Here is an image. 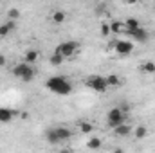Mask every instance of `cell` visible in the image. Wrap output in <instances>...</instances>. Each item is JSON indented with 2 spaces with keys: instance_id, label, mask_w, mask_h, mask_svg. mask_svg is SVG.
<instances>
[{
  "instance_id": "6da1fadb",
  "label": "cell",
  "mask_w": 155,
  "mask_h": 153,
  "mask_svg": "<svg viewBox=\"0 0 155 153\" xmlns=\"http://www.w3.org/2000/svg\"><path fill=\"white\" fill-rule=\"evenodd\" d=\"M45 88L56 96H69L72 92V83L65 76H52L47 79Z\"/></svg>"
},
{
  "instance_id": "7a4b0ae2",
  "label": "cell",
  "mask_w": 155,
  "mask_h": 153,
  "mask_svg": "<svg viewBox=\"0 0 155 153\" xmlns=\"http://www.w3.org/2000/svg\"><path fill=\"white\" fill-rule=\"evenodd\" d=\"M13 76L18 77V79H20V81H24V83H29V81H33V79H35L36 70H35V67H33L31 63L24 61V63H18V65H15V67H13Z\"/></svg>"
},
{
  "instance_id": "3957f363",
  "label": "cell",
  "mask_w": 155,
  "mask_h": 153,
  "mask_svg": "<svg viewBox=\"0 0 155 153\" xmlns=\"http://www.w3.org/2000/svg\"><path fill=\"white\" fill-rule=\"evenodd\" d=\"M126 112L121 108V106H114V108H110L108 110V114H107V122H108V128H116L119 126L121 122H126Z\"/></svg>"
},
{
  "instance_id": "277c9868",
  "label": "cell",
  "mask_w": 155,
  "mask_h": 153,
  "mask_svg": "<svg viewBox=\"0 0 155 153\" xmlns=\"http://www.w3.org/2000/svg\"><path fill=\"white\" fill-rule=\"evenodd\" d=\"M85 85H87L90 90L97 92V94H103V92H107V88H108L105 76H97V74H92V76H88L87 79H85Z\"/></svg>"
},
{
  "instance_id": "5b68a950",
  "label": "cell",
  "mask_w": 155,
  "mask_h": 153,
  "mask_svg": "<svg viewBox=\"0 0 155 153\" xmlns=\"http://www.w3.org/2000/svg\"><path fill=\"white\" fill-rule=\"evenodd\" d=\"M78 50H79V43H78V41H72V40H69V41H61V43L54 49V52L61 54L63 58H71V56H74Z\"/></svg>"
},
{
  "instance_id": "8992f818",
  "label": "cell",
  "mask_w": 155,
  "mask_h": 153,
  "mask_svg": "<svg viewBox=\"0 0 155 153\" xmlns=\"http://www.w3.org/2000/svg\"><path fill=\"white\" fill-rule=\"evenodd\" d=\"M114 49H116V52L119 56H128V54L134 52V43L128 41V40H117Z\"/></svg>"
},
{
  "instance_id": "52a82bcc",
  "label": "cell",
  "mask_w": 155,
  "mask_h": 153,
  "mask_svg": "<svg viewBox=\"0 0 155 153\" xmlns=\"http://www.w3.org/2000/svg\"><path fill=\"white\" fill-rule=\"evenodd\" d=\"M126 33L135 40L137 43H146L150 40V33L146 29H143V27H137V29H132V31H126Z\"/></svg>"
},
{
  "instance_id": "ba28073f",
  "label": "cell",
  "mask_w": 155,
  "mask_h": 153,
  "mask_svg": "<svg viewBox=\"0 0 155 153\" xmlns=\"http://www.w3.org/2000/svg\"><path fill=\"white\" fill-rule=\"evenodd\" d=\"M52 130H54V135H56L58 142H65V141L72 139V130L67 128V126H56V128H52Z\"/></svg>"
},
{
  "instance_id": "9c48e42d",
  "label": "cell",
  "mask_w": 155,
  "mask_h": 153,
  "mask_svg": "<svg viewBox=\"0 0 155 153\" xmlns=\"http://www.w3.org/2000/svg\"><path fill=\"white\" fill-rule=\"evenodd\" d=\"M13 119H15V112H13L11 108L0 106V122H2V124H9Z\"/></svg>"
},
{
  "instance_id": "30bf717a",
  "label": "cell",
  "mask_w": 155,
  "mask_h": 153,
  "mask_svg": "<svg viewBox=\"0 0 155 153\" xmlns=\"http://www.w3.org/2000/svg\"><path fill=\"white\" fill-rule=\"evenodd\" d=\"M51 20H52V24H54V25H61V24L67 20V13H65L63 9H56V11H52Z\"/></svg>"
},
{
  "instance_id": "8fae6325",
  "label": "cell",
  "mask_w": 155,
  "mask_h": 153,
  "mask_svg": "<svg viewBox=\"0 0 155 153\" xmlns=\"http://www.w3.org/2000/svg\"><path fill=\"white\" fill-rule=\"evenodd\" d=\"M132 132H134V130H132V126H130V124H126V122H121L119 126L114 128V133H116L117 137H128Z\"/></svg>"
},
{
  "instance_id": "7c38bea8",
  "label": "cell",
  "mask_w": 155,
  "mask_h": 153,
  "mask_svg": "<svg viewBox=\"0 0 155 153\" xmlns=\"http://www.w3.org/2000/svg\"><path fill=\"white\" fill-rule=\"evenodd\" d=\"M40 58V52L36 49H29V50H25V61L27 63H31V65H35L36 61H38Z\"/></svg>"
},
{
  "instance_id": "4fadbf2b",
  "label": "cell",
  "mask_w": 155,
  "mask_h": 153,
  "mask_svg": "<svg viewBox=\"0 0 155 153\" xmlns=\"http://www.w3.org/2000/svg\"><path fill=\"white\" fill-rule=\"evenodd\" d=\"M78 128H79V132L85 133V135H88V133L94 132V124L88 122V121H81V122H78Z\"/></svg>"
},
{
  "instance_id": "5bb4252c",
  "label": "cell",
  "mask_w": 155,
  "mask_h": 153,
  "mask_svg": "<svg viewBox=\"0 0 155 153\" xmlns=\"http://www.w3.org/2000/svg\"><path fill=\"white\" fill-rule=\"evenodd\" d=\"M67 58H63L61 54H58V52H52L51 54V58H49V63L51 65H54V67H60V65H63V61H65Z\"/></svg>"
},
{
  "instance_id": "9a60e30c",
  "label": "cell",
  "mask_w": 155,
  "mask_h": 153,
  "mask_svg": "<svg viewBox=\"0 0 155 153\" xmlns=\"http://www.w3.org/2000/svg\"><path fill=\"white\" fill-rule=\"evenodd\" d=\"M134 135H135V139H146V135H148V128L146 126H143V124H139V126H135V130L132 132Z\"/></svg>"
},
{
  "instance_id": "2e32d148",
  "label": "cell",
  "mask_w": 155,
  "mask_h": 153,
  "mask_svg": "<svg viewBox=\"0 0 155 153\" xmlns=\"http://www.w3.org/2000/svg\"><path fill=\"white\" fill-rule=\"evenodd\" d=\"M105 79H107L108 86H119V85H123V79L117 74H108V76H105Z\"/></svg>"
},
{
  "instance_id": "e0dca14e",
  "label": "cell",
  "mask_w": 155,
  "mask_h": 153,
  "mask_svg": "<svg viewBox=\"0 0 155 153\" xmlns=\"http://www.w3.org/2000/svg\"><path fill=\"white\" fill-rule=\"evenodd\" d=\"M123 24H124V29H126V31H132V29L141 27V22H139L137 18H126Z\"/></svg>"
},
{
  "instance_id": "ac0fdd59",
  "label": "cell",
  "mask_w": 155,
  "mask_h": 153,
  "mask_svg": "<svg viewBox=\"0 0 155 153\" xmlns=\"http://www.w3.org/2000/svg\"><path fill=\"white\" fill-rule=\"evenodd\" d=\"M110 29H112L114 34H121L124 31V24L119 22V20H114V22H110Z\"/></svg>"
},
{
  "instance_id": "d6986e66",
  "label": "cell",
  "mask_w": 155,
  "mask_h": 153,
  "mask_svg": "<svg viewBox=\"0 0 155 153\" xmlns=\"http://www.w3.org/2000/svg\"><path fill=\"white\" fill-rule=\"evenodd\" d=\"M141 70H143L144 74H153L155 72V63L153 61H144V63L141 65Z\"/></svg>"
},
{
  "instance_id": "ffe728a7",
  "label": "cell",
  "mask_w": 155,
  "mask_h": 153,
  "mask_svg": "<svg viewBox=\"0 0 155 153\" xmlns=\"http://www.w3.org/2000/svg\"><path fill=\"white\" fill-rule=\"evenodd\" d=\"M87 146H88L90 150H99V148H101V139H99V137H90L88 142H87Z\"/></svg>"
},
{
  "instance_id": "44dd1931",
  "label": "cell",
  "mask_w": 155,
  "mask_h": 153,
  "mask_svg": "<svg viewBox=\"0 0 155 153\" xmlns=\"http://www.w3.org/2000/svg\"><path fill=\"white\" fill-rule=\"evenodd\" d=\"M11 31H13V29L7 25V22H5V24H0V38H7V36L11 34Z\"/></svg>"
},
{
  "instance_id": "7402d4cb",
  "label": "cell",
  "mask_w": 155,
  "mask_h": 153,
  "mask_svg": "<svg viewBox=\"0 0 155 153\" xmlns=\"http://www.w3.org/2000/svg\"><path fill=\"white\" fill-rule=\"evenodd\" d=\"M7 18H9V20H20V9L11 7V9L7 11Z\"/></svg>"
},
{
  "instance_id": "603a6c76",
  "label": "cell",
  "mask_w": 155,
  "mask_h": 153,
  "mask_svg": "<svg viewBox=\"0 0 155 153\" xmlns=\"http://www.w3.org/2000/svg\"><path fill=\"white\" fill-rule=\"evenodd\" d=\"M112 34V29H110V24H101V36H105V38H108Z\"/></svg>"
},
{
  "instance_id": "cb8c5ba5",
  "label": "cell",
  "mask_w": 155,
  "mask_h": 153,
  "mask_svg": "<svg viewBox=\"0 0 155 153\" xmlns=\"http://www.w3.org/2000/svg\"><path fill=\"white\" fill-rule=\"evenodd\" d=\"M5 61H7V60H5V56H4V54H0V67H4V65H5Z\"/></svg>"
},
{
  "instance_id": "d4e9b609",
  "label": "cell",
  "mask_w": 155,
  "mask_h": 153,
  "mask_svg": "<svg viewBox=\"0 0 155 153\" xmlns=\"http://www.w3.org/2000/svg\"><path fill=\"white\" fill-rule=\"evenodd\" d=\"M139 0H126V4H137Z\"/></svg>"
}]
</instances>
